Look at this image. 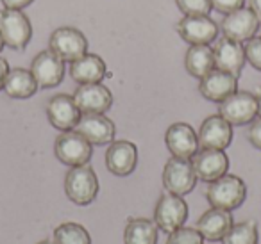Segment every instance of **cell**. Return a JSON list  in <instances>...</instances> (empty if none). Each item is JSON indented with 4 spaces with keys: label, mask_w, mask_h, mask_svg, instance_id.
Wrapping results in <instances>:
<instances>
[{
    "label": "cell",
    "mask_w": 261,
    "mask_h": 244,
    "mask_svg": "<svg viewBox=\"0 0 261 244\" xmlns=\"http://www.w3.org/2000/svg\"><path fill=\"white\" fill-rule=\"evenodd\" d=\"M0 36L11 50H25L33 40V23L22 9H0Z\"/></svg>",
    "instance_id": "1"
},
{
    "label": "cell",
    "mask_w": 261,
    "mask_h": 244,
    "mask_svg": "<svg viewBox=\"0 0 261 244\" xmlns=\"http://www.w3.org/2000/svg\"><path fill=\"white\" fill-rule=\"evenodd\" d=\"M206 198L211 207L232 212L238 207H242V203L245 201L247 186L240 176L225 173L224 176L210 184L206 191Z\"/></svg>",
    "instance_id": "2"
},
{
    "label": "cell",
    "mask_w": 261,
    "mask_h": 244,
    "mask_svg": "<svg viewBox=\"0 0 261 244\" xmlns=\"http://www.w3.org/2000/svg\"><path fill=\"white\" fill-rule=\"evenodd\" d=\"M65 193L75 205H90L98 194V178L90 164L70 168L65 176Z\"/></svg>",
    "instance_id": "3"
},
{
    "label": "cell",
    "mask_w": 261,
    "mask_h": 244,
    "mask_svg": "<svg viewBox=\"0 0 261 244\" xmlns=\"http://www.w3.org/2000/svg\"><path fill=\"white\" fill-rule=\"evenodd\" d=\"M54 154L59 162L70 166V168H75V166H83L90 162L91 155H93V144L75 129L66 130L56 137Z\"/></svg>",
    "instance_id": "4"
},
{
    "label": "cell",
    "mask_w": 261,
    "mask_h": 244,
    "mask_svg": "<svg viewBox=\"0 0 261 244\" xmlns=\"http://www.w3.org/2000/svg\"><path fill=\"white\" fill-rule=\"evenodd\" d=\"M48 48L65 63H73L88 54V40L79 29L63 25L50 34Z\"/></svg>",
    "instance_id": "5"
},
{
    "label": "cell",
    "mask_w": 261,
    "mask_h": 244,
    "mask_svg": "<svg viewBox=\"0 0 261 244\" xmlns=\"http://www.w3.org/2000/svg\"><path fill=\"white\" fill-rule=\"evenodd\" d=\"M188 214V203L185 201V198L179 194L167 193L158 200L156 208H154V221L161 232L172 233L185 225Z\"/></svg>",
    "instance_id": "6"
},
{
    "label": "cell",
    "mask_w": 261,
    "mask_h": 244,
    "mask_svg": "<svg viewBox=\"0 0 261 244\" xmlns=\"http://www.w3.org/2000/svg\"><path fill=\"white\" fill-rule=\"evenodd\" d=\"M220 116L232 127L250 125L257 118V97L250 91H236L224 102H220Z\"/></svg>",
    "instance_id": "7"
},
{
    "label": "cell",
    "mask_w": 261,
    "mask_h": 244,
    "mask_svg": "<svg viewBox=\"0 0 261 244\" xmlns=\"http://www.w3.org/2000/svg\"><path fill=\"white\" fill-rule=\"evenodd\" d=\"M177 34L182 41L190 45H211L217 41L220 25L210 18V15L182 16L177 23Z\"/></svg>",
    "instance_id": "8"
},
{
    "label": "cell",
    "mask_w": 261,
    "mask_h": 244,
    "mask_svg": "<svg viewBox=\"0 0 261 244\" xmlns=\"http://www.w3.org/2000/svg\"><path fill=\"white\" fill-rule=\"evenodd\" d=\"M197 180L199 178H197L195 169H193L192 159L172 157L170 161L165 164L163 186L168 193L185 196V194L192 193Z\"/></svg>",
    "instance_id": "9"
},
{
    "label": "cell",
    "mask_w": 261,
    "mask_h": 244,
    "mask_svg": "<svg viewBox=\"0 0 261 244\" xmlns=\"http://www.w3.org/2000/svg\"><path fill=\"white\" fill-rule=\"evenodd\" d=\"M259 16L250 8H240L229 15H224V20L218 25H220V30L225 38L245 43L250 38L256 36L257 29H259Z\"/></svg>",
    "instance_id": "10"
},
{
    "label": "cell",
    "mask_w": 261,
    "mask_h": 244,
    "mask_svg": "<svg viewBox=\"0 0 261 244\" xmlns=\"http://www.w3.org/2000/svg\"><path fill=\"white\" fill-rule=\"evenodd\" d=\"M73 100L83 114H106L113 105V95L102 82L79 84Z\"/></svg>",
    "instance_id": "11"
},
{
    "label": "cell",
    "mask_w": 261,
    "mask_h": 244,
    "mask_svg": "<svg viewBox=\"0 0 261 244\" xmlns=\"http://www.w3.org/2000/svg\"><path fill=\"white\" fill-rule=\"evenodd\" d=\"M31 72H33L38 86L43 87V89H52V87L59 86L63 82L65 61L61 57H58L50 48L41 50L31 63Z\"/></svg>",
    "instance_id": "12"
},
{
    "label": "cell",
    "mask_w": 261,
    "mask_h": 244,
    "mask_svg": "<svg viewBox=\"0 0 261 244\" xmlns=\"http://www.w3.org/2000/svg\"><path fill=\"white\" fill-rule=\"evenodd\" d=\"M47 118L54 129L66 132V130H73L77 127L83 112L79 111L75 100L72 95H54L50 100L47 102Z\"/></svg>",
    "instance_id": "13"
},
{
    "label": "cell",
    "mask_w": 261,
    "mask_h": 244,
    "mask_svg": "<svg viewBox=\"0 0 261 244\" xmlns=\"http://www.w3.org/2000/svg\"><path fill=\"white\" fill-rule=\"evenodd\" d=\"M195 175L202 182H215L224 176L229 169V157L224 150H213V148H202L197 151L192 159Z\"/></svg>",
    "instance_id": "14"
},
{
    "label": "cell",
    "mask_w": 261,
    "mask_h": 244,
    "mask_svg": "<svg viewBox=\"0 0 261 244\" xmlns=\"http://www.w3.org/2000/svg\"><path fill=\"white\" fill-rule=\"evenodd\" d=\"M138 164V148L130 141H113L106 151V168L115 176H129Z\"/></svg>",
    "instance_id": "15"
},
{
    "label": "cell",
    "mask_w": 261,
    "mask_h": 244,
    "mask_svg": "<svg viewBox=\"0 0 261 244\" xmlns=\"http://www.w3.org/2000/svg\"><path fill=\"white\" fill-rule=\"evenodd\" d=\"M213 54H215V68L231 73L236 79L242 75V70L247 61L243 43L224 36L213 47Z\"/></svg>",
    "instance_id": "16"
},
{
    "label": "cell",
    "mask_w": 261,
    "mask_h": 244,
    "mask_svg": "<svg viewBox=\"0 0 261 244\" xmlns=\"http://www.w3.org/2000/svg\"><path fill=\"white\" fill-rule=\"evenodd\" d=\"M197 139H199L200 148L225 150L232 143V125L225 121L220 114L207 116L200 125Z\"/></svg>",
    "instance_id": "17"
},
{
    "label": "cell",
    "mask_w": 261,
    "mask_h": 244,
    "mask_svg": "<svg viewBox=\"0 0 261 244\" xmlns=\"http://www.w3.org/2000/svg\"><path fill=\"white\" fill-rule=\"evenodd\" d=\"M165 143L172 157L179 159H193V155L199 151V139L197 132L188 123H174L168 127L165 134Z\"/></svg>",
    "instance_id": "18"
},
{
    "label": "cell",
    "mask_w": 261,
    "mask_h": 244,
    "mask_svg": "<svg viewBox=\"0 0 261 244\" xmlns=\"http://www.w3.org/2000/svg\"><path fill=\"white\" fill-rule=\"evenodd\" d=\"M199 91L206 100L220 104V102H224L225 98H229L232 93L238 91V79L231 73L215 68L206 77L200 79Z\"/></svg>",
    "instance_id": "19"
},
{
    "label": "cell",
    "mask_w": 261,
    "mask_h": 244,
    "mask_svg": "<svg viewBox=\"0 0 261 244\" xmlns=\"http://www.w3.org/2000/svg\"><path fill=\"white\" fill-rule=\"evenodd\" d=\"M75 130L95 146L113 143L116 134L115 123L106 114H81Z\"/></svg>",
    "instance_id": "20"
},
{
    "label": "cell",
    "mask_w": 261,
    "mask_h": 244,
    "mask_svg": "<svg viewBox=\"0 0 261 244\" xmlns=\"http://www.w3.org/2000/svg\"><path fill=\"white\" fill-rule=\"evenodd\" d=\"M70 77L77 84H93L102 82L104 77H109L108 66L97 54H84L77 61L70 63Z\"/></svg>",
    "instance_id": "21"
},
{
    "label": "cell",
    "mask_w": 261,
    "mask_h": 244,
    "mask_svg": "<svg viewBox=\"0 0 261 244\" xmlns=\"http://www.w3.org/2000/svg\"><path fill=\"white\" fill-rule=\"evenodd\" d=\"M234 225V219L229 210L224 208L211 207L210 210H206L197 221V230L204 235V239L207 240H222L225 233L231 230V226Z\"/></svg>",
    "instance_id": "22"
},
{
    "label": "cell",
    "mask_w": 261,
    "mask_h": 244,
    "mask_svg": "<svg viewBox=\"0 0 261 244\" xmlns=\"http://www.w3.org/2000/svg\"><path fill=\"white\" fill-rule=\"evenodd\" d=\"M38 87L40 86L33 72L27 68H13L6 77L4 91L9 98H15V100H25V98L34 97Z\"/></svg>",
    "instance_id": "23"
},
{
    "label": "cell",
    "mask_w": 261,
    "mask_h": 244,
    "mask_svg": "<svg viewBox=\"0 0 261 244\" xmlns=\"http://www.w3.org/2000/svg\"><path fill=\"white\" fill-rule=\"evenodd\" d=\"M185 68L195 79L206 77L211 70H215V54L210 45H192L186 50Z\"/></svg>",
    "instance_id": "24"
},
{
    "label": "cell",
    "mask_w": 261,
    "mask_h": 244,
    "mask_svg": "<svg viewBox=\"0 0 261 244\" xmlns=\"http://www.w3.org/2000/svg\"><path fill=\"white\" fill-rule=\"evenodd\" d=\"M158 230L160 228L152 219L133 218L123 230V244H156Z\"/></svg>",
    "instance_id": "25"
},
{
    "label": "cell",
    "mask_w": 261,
    "mask_h": 244,
    "mask_svg": "<svg viewBox=\"0 0 261 244\" xmlns=\"http://www.w3.org/2000/svg\"><path fill=\"white\" fill-rule=\"evenodd\" d=\"M257 239H259V232H257L256 221L249 219V221L232 225L222 239V244H257Z\"/></svg>",
    "instance_id": "26"
},
{
    "label": "cell",
    "mask_w": 261,
    "mask_h": 244,
    "mask_svg": "<svg viewBox=\"0 0 261 244\" xmlns=\"http://www.w3.org/2000/svg\"><path fill=\"white\" fill-rule=\"evenodd\" d=\"M56 244H91V235L79 223H63L54 230Z\"/></svg>",
    "instance_id": "27"
},
{
    "label": "cell",
    "mask_w": 261,
    "mask_h": 244,
    "mask_svg": "<svg viewBox=\"0 0 261 244\" xmlns=\"http://www.w3.org/2000/svg\"><path fill=\"white\" fill-rule=\"evenodd\" d=\"M167 244H204V235L197 228H181L168 233Z\"/></svg>",
    "instance_id": "28"
},
{
    "label": "cell",
    "mask_w": 261,
    "mask_h": 244,
    "mask_svg": "<svg viewBox=\"0 0 261 244\" xmlns=\"http://www.w3.org/2000/svg\"><path fill=\"white\" fill-rule=\"evenodd\" d=\"M179 11L185 16L190 15H210L213 6L211 0H175Z\"/></svg>",
    "instance_id": "29"
},
{
    "label": "cell",
    "mask_w": 261,
    "mask_h": 244,
    "mask_svg": "<svg viewBox=\"0 0 261 244\" xmlns=\"http://www.w3.org/2000/svg\"><path fill=\"white\" fill-rule=\"evenodd\" d=\"M245 59L254 70L261 72V38L254 36L245 41Z\"/></svg>",
    "instance_id": "30"
},
{
    "label": "cell",
    "mask_w": 261,
    "mask_h": 244,
    "mask_svg": "<svg viewBox=\"0 0 261 244\" xmlns=\"http://www.w3.org/2000/svg\"><path fill=\"white\" fill-rule=\"evenodd\" d=\"M243 4H245V0H211L213 9H217L222 15H229V13L243 8Z\"/></svg>",
    "instance_id": "31"
},
{
    "label": "cell",
    "mask_w": 261,
    "mask_h": 244,
    "mask_svg": "<svg viewBox=\"0 0 261 244\" xmlns=\"http://www.w3.org/2000/svg\"><path fill=\"white\" fill-rule=\"evenodd\" d=\"M247 137H249V143L252 144L254 148L261 150V116L259 118H254L252 121H250Z\"/></svg>",
    "instance_id": "32"
},
{
    "label": "cell",
    "mask_w": 261,
    "mask_h": 244,
    "mask_svg": "<svg viewBox=\"0 0 261 244\" xmlns=\"http://www.w3.org/2000/svg\"><path fill=\"white\" fill-rule=\"evenodd\" d=\"M2 6L8 9H25L27 6H31L34 0H0Z\"/></svg>",
    "instance_id": "33"
},
{
    "label": "cell",
    "mask_w": 261,
    "mask_h": 244,
    "mask_svg": "<svg viewBox=\"0 0 261 244\" xmlns=\"http://www.w3.org/2000/svg\"><path fill=\"white\" fill-rule=\"evenodd\" d=\"M9 73V65L4 57H0V91L4 89V84H6V77Z\"/></svg>",
    "instance_id": "34"
},
{
    "label": "cell",
    "mask_w": 261,
    "mask_h": 244,
    "mask_svg": "<svg viewBox=\"0 0 261 244\" xmlns=\"http://www.w3.org/2000/svg\"><path fill=\"white\" fill-rule=\"evenodd\" d=\"M249 4H250V9H252L261 20V0H249Z\"/></svg>",
    "instance_id": "35"
},
{
    "label": "cell",
    "mask_w": 261,
    "mask_h": 244,
    "mask_svg": "<svg viewBox=\"0 0 261 244\" xmlns=\"http://www.w3.org/2000/svg\"><path fill=\"white\" fill-rule=\"evenodd\" d=\"M257 114L261 116V91H259V95H257Z\"/></svg>",
    "instance_id": "36"
},
{
    "label": "cell",
    "mask_w": 261,
    "mask_h": 244,
    "mask_svg": "<svg viewBox=\"0 0 261 244\" xmlns=\"http://www.w3.org/2000/svg\"><path fill=\"white\" fill-rule=\"evenodd\" d=\"M38 244H56L54 240H41V242H38Z\"/></svg>",
    "instance_id": "37"
},
{
    "label": "cell",
    "mask_w": 261,
    "mask_h": 244,
    "mask_svg": "<svg viewBox=\"0 0 261 244\" xmlns=\"http://www.w3.org/2000/svg\"><path fill=\"white\" fill-rule=\"evenodd\" d=\"M6 45H4V40H2V36H0V52H2V48H4Z\"/></svg>",
    "instance_id": "38"
}]
</instances>
